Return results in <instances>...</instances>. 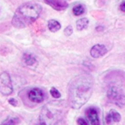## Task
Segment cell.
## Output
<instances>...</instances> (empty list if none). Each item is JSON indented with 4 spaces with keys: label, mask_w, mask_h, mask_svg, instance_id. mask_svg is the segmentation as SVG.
<instances>
[{
    "label": "cell",
    "mask_w": 125,
    "mask_h": 125,
    "mask_svg": "<svg viewBox=\"0 0 125 125\" xmlns=\"http://www.w3.org/2000/svg\"><path fill=\"white\" fill-rule=\"evenodd\" d=\"M93 82L90 76L82 75L76 77L70 86V101L75 109H79L87 102L92 95Z\"/></svg>",
    "instance_id": "obj_1"
},
{
    "label": "cell",
    "mask_w": 125,
    "mask_h": 125,
    "mask_svg": "<svg viewBox=\"0 0 125 125\" xmlns=\"http://www.w3.org/2000/svg\"><path fill=\"white\" fill-rule=\"evenodd\" d=\"M41 6L35 3H27L19 7L14 15L12 24L17 28H22L34 21L41 12Z\"/></svg>",
    "instance_id": "obj_2"
},
{
    "label": "cell",
    "mask_w": 125,
    "mask_h": 125,
    "mask_svg": "<svg viewBox=\"0 0 125 125\" xmlns=\"http://www.w3.org/2000/svg\"><path fill=\"white\" fill-rule=\"evenodd\" d=\"M13 92L11 79L7 72L0 74V93L4 95H10Z\"/></svg>",
    "instance_id": "obj_3"
},
{
    "label": "cell",
    "mask_w": 125,
    "mask_h": 125,
    "mask_svg": "<svg viewBox=\"0 0 125 125\" xmlns=\"http://www.w3.org/2000/svg\"><path fill=\"white\" fill-rule=\"evenodd\" d=\"M56 115L48 108V106H45L41 110L40 115V122L41 125H54L57 123Z\"/></svg>",
    "instance_id": "obj_4"
},
{
    "label": "cell",
    "mask_w": 125,
    "mask_h": 125,
    "mask_svg": "<svg viewBox=\"0 0 125 125\" xmlns=\"http://www.w3.org/2000/svg\"><path fill=\"white\" fill-rule=\"evenodd\" d=\"M107 95L110 100L116 103V104H119L121 107L124 104V97H123V91H120L117 87H111L108 90Z\"/></svg>",
    "instance_id": "obj_5"
},
{
    "label": "cell",
    "mask_w": 125,
    "mask_h": 125,
    "mask_svg": "<svg viewBox=\"0 0 125 125\" xmlns=\"http://www.w3.org/2000/svg\"><path fill=\"white\" fill-rule=\"evenodd\" d=\"M45 2L54 10L58 11L64 10L68 7V3L66 0H45Z\"/></svg>",
    "instance_id": "obj_6"
},
{
    "label": "cell",
    "mask_w": 125,
    "mask_h": 125,
    "mask_svg": "<svg viewBox=\"0 0 125 125\" xmlns=\"http://www.w3.org/2000/svg\"><path fill=\"white\" fill-rule=\"evenodd\" d=\"M28 99L33 103H41L44 100V94L40 88H33L28 93Z\"/></svg>",
    "instance_id": "obj_7"
},
{
    "label": "cell",
    "mask_w": 125,
    "mask_h": 125,
    "mask_svg": "<svg viewBox=\"0 0 125 125\" xmlns=\"http://www.w3.org/2000/svg\"><path fill=\"white\" fill-rule=\"evenodd\" d=\"M107 52V49L104 46V45H95L92 47L90 51V54L94 58H98V57H100L102 56H104V54Z\"/></svg>",
    "instance_id": "obj_8"
},
{
    "label": "cell",
    "mask_w": 125,
    "mask_h": 125,
    "mask_svg": "<svg viewBox=\"0 0 125 125\" xmlns=\"http://www.w3.org/2000/svg\"><path fill=\"white\" fill-rule=\"evenodd\" d=\"M87 116L92 125H99V113L95 108H88L87 111Z\"/></svg>",
    "instance_id": "obj_9"
},
{
    "label": "cell",
    "mask_w": 125,
    "mask_h": 125,
    "mask_svg": "<svg viewBox=\"0 0 125 125\" xmlns=\"http://www.w3.org/2000/svg\"><path fill=\"white\" fill-rule=\"evenodd\" d=\"M120 120H121V115L115 110H111L106 116L105 123L107 124H111V123H117Z\"/></svg>",
    "instance_id": "obj_10"
},
{
    "label": "cell",
    "mask_w": 125,
    "mask_h": 125,
    "mask_svg": "<svg viewBox=\"0 0 125 125\" xmlns=\"http://www.w3.org/2000/svg\"><path fill=\"white\" fill-rule=\"evenodd\" d=\"M48 28L51 32L55 33L61 28V24L56 20H50L48 21Z\"/></svg>",
    "instance_id": "obj_11"
},
{
    "label": "cell",
    "mask_w": 125,
    "mask_h": 125,
    "mask_svg": "<svg viewBox=\"0 0 125 125\" xmlns=\"http://www.w3.org/2000/svg\"><path fill=\"white\" fill-rule=\"evenodd\" d=\"M88 19L87 18H82V19H79L76 22V28L79 31H82V30L85 29L87 28V25H88Z\"/></svg>",
    "instance_id": "obj_12"
},
{
    "label": "cell",
    "mask_w": 125,
    "mask_h": 125,
    "mask_svg": "<svg viewBox=\"0 0 125 125\" xmlns=\"http://www.w3.org/2000/svg\"><path fill=\"white\" fill-rule=\"evenodd\" d=\"M23 58H24V61L26 62V64L29 65V66H32V65H34L35 63L37 62L36 59L33 56H32L31 54H24L23 56Z\"/></svg>",
    "instance_id": "obj_13"
},
{
    "label": "cell",
    "mask_w": 125,
    "mask_h": 125,
    "mask_svg": "<svg viewBox=\"0 0 125 125\" xmlns=\"http://www.w3.org/2000/svg\"><path fill=\"white\" fill-rule=\"evenodd\" d=\"M72 11H73L75 16H81L85 12V7L82 4H78V5H75L73 8Z\"/></svg>",
    "instance_id": "obj_14"
},
{
    "label": "cell",
    "mask_w": 125,
    "mask_h": 125,
    "mask_svg": "<svg viewBox=\"0 0 125 125\" xmlns=\"http://www.w3.org/2000/svg\"><path fill=\"white\" fill-rule=\"evenodd\" d=\"M19 123V119L17 117H10L4 121L1 125H16Z\"/></svg>",
    "instance_id": "obj_15"
},
{
    "label": "cell",
    "mask_w": 125,
    "mask_h": 125,
    "mask_svg": "<svg viewBox=\"0 0 125 125\" xmlns=\"http://www.w3.org/2000/svg\"><path fill=\"white\" fill-rule=\"evenodd\" d=\"M50 93H51V95H52L53 98H55V99H59V98L61 97L60 93H59L55 87H52V88L51 89Z\"/></svg>",
    "instance_id": "obj_16"
},
{
    "label": "cell",
    "mask_w": 125,
    "mask_h": 125,
    "mask_svg": "<svg viewBox=\"0 0 125 125\" xmlns=\"http://www.w3.org/2000/svg\"><path fill=\"white\" fill-rule=\"evenodd\" d=\"M72 33H73V28H72L71 26H68L64 29V33H65V35H67V36L71 35Z\"/></svg>",
    "instance_id": "obj_17"
},
{
    "label": "cell",
    "mask_w": 125,
    "mask_h": 125,
    "mask_svg": "<svg viewBox=\"0 0 125 125\" xmlns=\"http://www.w3.org/2000/svg\"><path fill=\"white\" fill-rule=\"evenodd\" d=\"M77 123H78L79 125H88L87 124V123L83 119V118H79L78 121H77Z\"/></svg>",
    "instance_id": "obj_18"
},
{
    "label": "cell",
    "mask_w": 125,
    "mask_h": 125,
    "mask_svg": "<svg viewBox=\"0 0 125 125\" xmlns=\"http://www.w3.org/2000/svg\"><path fill=\"white\" fill-rule=\"evenodd\" d=\"M9 103H10V104H12L13 106H16V105H17V102H16V101L14 99H10Z\"/></svg>",
    "instance_id": "obj_19"
},
{
    "label": "cell",
    "mask_w": 125,
    "mask_h": 125,
    "mask_svg": "<svg viewBox=\"0 0 125 125\" xmlns=\"http://www.w3.org/2000/svg\"><path fill=\"white\" fill-rule=\"evenodd\" d=\"M120 9H121V10L123 11V12L125 11V3L124 2H123L121 4V5H120Z\"/></svg>",
    "instance_id": "obj_20"
}]
</instances>
